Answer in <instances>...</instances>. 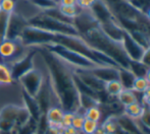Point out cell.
I'll return each mask as SVG.
<instances>
[{
	"instance_id": "cell-1",
	"label": "cell",
	"mask_w": 150,
	"mask_h": 134,
	"mask_svg": "<svg viewBox=\"0 0 150 134\" xmlns=\"http://www.w3.org/2000/svg\"><path fill=\"white\" fill-rule=\"evenodd\" d=\"M82 38L92 49L97 50L110 58L120 68L129 69L131 59L127 55L122 43L108 37L101 30L99 24L91 29L89 32L82 36Z\"/></svg>"
},
{
	"instance_id": "cell-2",
	"label": "cell",
	"mask_w": 150,
	"mask_h": 134,
	"mask_svg": "<svg viewBox=\"0 0 150 134\" xmlns=\"http://www.w3.org/2000/svg\"><path fill=\"white\" fill-rule=\"evenodd\" d=\"M56 34L50 33L43 29L34 26H28L23 31L20 40L27 48L31 47H50L53 45Z\"/></svg>"
},
{
	"instance_id": "cell-3",
	"label": "cell",
	"mask_w": 150,
	"mask_h": 134,
	"mask_svg": "<svg viewBox=\"0 0 150 134\" xmlns=\"http://www.w3.org/2000/svg\"><path fill=\"white\" fill-rule=\"evenodd\" d=\"M30 26L37 27V28L43 29L50 33L53 34H61V35H79L77 30L73 24H67L60 22L56 20L49 17L48 15L44 14L43 12L39 13L37 16L28 22ZM80 36V35H79Z\"/></svg>"
},
{
	"instance_id": "cell-4",
	"label": "cell",
	"mask_w": 150,
	"mask_h": 134,
	"mask_svg": "<svg viewBox=\"0 0 150 134\" xmlns=\"http://www.w3.org/2000/svg\"><path fill=\"white\" fill-rule=\"evenodd\" d=\"M44 77V70L40 69L39 67H36L34 64V67L26 72L24 75L18 78V81L22 84L25 93L31 97L35 98L41 87L42 81Z\"/></svg>"
},
{
	"instance_id": "cell-5",
	"label": "cell",
	"mask_w": 150,
	"mask_h": 134,
	"mask_svg": "<svg viewBox=\"0 0 150 134\" xmlns=\"http://www.w3.org/2000/svg\"><path fill=\"white\" fill-rule=\"evenodd\" d=\"M73 24L76 30H77L78 34L82 37L87 32H89L91 29L98 26V22L94 17L92 12L90 11V9H81L79 13H78V15L74 18Z\"/></svg>"
},
{
	"instance_id": "cell-6",
	"label": "cell",
	"mask_w": 150,
	"mask_h": 134,
	"mask_svg": "<svg viewBox=\"0 0 150 134\" xmlns=\"http://www.w3.org/2000/svg\"><path fill=\"white\" fill-rule=\"evenodd\" d=\"M27 26H28V22L25 18H23L16 12L11 13L9 15V20H8L6 39L18 40Z\"/></svg>"
},
{
	"instance_id": "cell-7",
	"label": "cell",
	"mask_w": 150,
	"mask_h": 134,
	"mask_svg": "<svg viewBox=\"0 0 150 134\" xmlns=\"http://www.w3.org/2000/svg\"><path fill=\"white\" fill-rule=\"evenodd\" d=\"M122 46L126 51L128 57L132 61H140L143 53L145 51V48H143L141 45H139L134 39L130 36V34L125 31L124 37L122 40Z\"/></svg>"
},
{
	"instance_id": "cell-8",
	"label": "cell",
	"mask_w": 150,
	"mask_h": 134,
	"mask_svg": "<svg viewBox=\"0 0 150 134\" xmlns=\"http://www.w3.org/2000/svg\"><path fill=\"white\" fill-rule=\"evenodd\" d=\"M14 1H16L14 12L25 18L27 22H30L42 12V10L32 0H14Z\"/></svg>"
},
{
	"instance_id": "cell-9",
	"label": "cell",
	"mask_w": 150,
	"mask_h": 134,
	"mask_svg": "<svg viewBox=\"0 0 150 134\" xmlns=\"http://www.w3.org/2000/svg\"><path fill=\"white\" fill-rule=\"evenodd\" d=\"M90 71L103 82L115 80L120 77V68L115 66H98L90 69Z\"/></svg>"
},
{
	"instance_id": "cell-10",
	"label": "cell",
	"mask_w": 150,
	"mask_h": 134,
	"mask_svg": "<svg viewBox=\"0 0 150 134\" xmlns=\"http://www.w3.org/2000/svg\"><path fill=\"white\" fill-rule=\"evenodd\" d=\"M90 11L92 12L94 17L96 18V20L98 22V24H105V22H109V20L115 18V16L112 15V13H111V11L109 10V8L107 7L102 1H100V0H97V1L93 4L92 7L90 8Z\"/></svg>"
},
{
	"instance_id": "cell-11",
	"label": "cell",
	"mask_w": 150,
	"mask_h": 134,
	"mask_svg": "<svg viewBox=\"0 0 150 134\" xmlns=\"http://www.w3.org/2000/svg\"><path fill=\"white\" fill-rule=\"evenodd\" d=\"M64 110L60 106H52L46 111V122L49 126L60 128Z\"/></svg>"
},
{
	"instance_id": "cell-12",
	"label": "cell",
	"mask_w": 150,
	"mask_h": 134,
	"mask_svg": "<svg viewBox=\"0 0 150 134\" xmlns=\"http://www.w3.org/2000/svg\"><path fill=\"white\" fill-rule=\"evenodd\" d=\"M147 107L144 104L138 100L136 103H133V104L129 105V106L124 107V111H122V114L126 115L127 117L131 119H134V120H139L141 119V117L143 116L145 110H146Z\"/></svg>"
},
{
	"instance_id": "cell-13",
	"label": "cell",
	"mask_w": 150,
	"mask_h": 134,
	"mask_svg": "<svg viewBox=\"0 0 150 134\" xmlns=\"http://www.w3.org/2000/svg\"><path fill=\"white\" fill-rule=\"evenodd\" d=\"M101 129L103 130L104 134H117L119 132V123H117V115L111 114L103 121L100 125Z\"/></svg>"
},
{
	"instance_id": "cell-14",
	"label": "cell",
	"mask_w": 150,
	"mask_h": 134,
	"mask_svg": "<svg viewBox=\"0 0 150 134\" xmlns=\"http://www.w3.org/2000/svg\"><path fill=\"white\" fill-rule=\"evenodd\" d=\"M117 100L120 102V104L122 107L129 106V105L133 104V103L138 102L139 98H138V94H136L134 91L132 89H124L122 91L117 97Z\"/></svg>"
},
{
	"instance_id": "cell-15",
	"label": "cell",
	"mask_w": 150,
	"mask_h": 134,
	"mask_svg": "<svg viewBox=\"0 0 150 134\" xmlns=\"http://www.w3.org/2000/svg\"><path fill=\"white\" fill-rule=\"evenodd\" d=\"M122 89H124V87L119 79L104 82V93L110 98H117L122 91Z\"/></svg>"
},
{
	"instance_id": "cell-16",
	"label": "cell",
	"mask_w": 150,
	"mask_h": 134,
	"mask_svg": "<svg viewBox=\"0 0 150 134\" xmlns=\"http://www.w3.org/2000/svg\"><path fill=\"white\" fill-rule=\"evenodd\" d=\"M13 82L14 78L10 67L0 61V85L7 87V85H11Z\"/></svg>"
},
{
	"instance_id": "cell-17",
	"label": "cell",
	"mask_w": 150,
	"mask_h": 134,
	"mask_svg": "<svg viewBox=\"0 0 150 134\" xmlns=\"http://www.w3.org/2000/svg\"><path fill=\"white\" fill-rule=\"evenodd\" d=\"M135 78H136V76L133 74V72L131 70L125 69V68H120L119 80L122 82L124 89H132V85H133V82H134Z\"/></svg>"
},
{
	"instance_id": "cell-18",
	"label": "cell",
	"mask_w": 150,
	"mask_h": 134,
	"mask_svg": "<svg viewBox=\"0 0 150 134\" xmlns=\"http://www.w3.org/2000/svg\"><path fill=\"white\" fill-rule=\"evenodd\" d=\"M84 116L86 119L95 121V122H100L102 119V110H101L100 106H93L90 108L86 109L84 111Z\"/></svg>"
},
{
	"instance_id": "cell-19",
	"label": "cell",
	"mask_w": 150,
	"mask_h": 134,
	"mask_svg": "<svg viewBox=\"0 0 150 134\" xmlns=\"http://www.w3.org/2000/svg\"><path fill=\"white\" fill-rule=\"evenodd\" d=\"M150 84L149 82L147 81L146 77L143 76V77H136L133 82L132 85V91H134L136 94H144L147 89H149Z\"/></svg>"
},
{
	"instance_id": "cell-20",
	"label": "cell",
	"mask_w": 150,
	"mask_h": 134,
	"mask_svg": "<svg viewBox=\"0 0 150 134\" xmlns=\"http://www.w3.org/2000/svg\"><path fill=\"white\" fill-rule=\"evenodd\" d=\"M129 70L132 71L133 74L136 77H143L146 75L148 68L145 65H143L140 61H132L131 60L130 65H129Z\"/></svg>"
},
{
	"instance_id": "cell-21",
	"label": "cell",
	"mask_w": 150,
	"mask_h": 134,
	"mask_svg": "<svg viewBox=\"0 0 150 134\" xmlns=\"http://www.w3.org/2000/svg\"><path fill=\"white\" fill-rule=\"evenodd\" d=\"M10 14L0 10V43L6 39V32H7L8 20Z\"/></svg>"
},
{
	"instance_id": "cell-22",
	"label": "cell",
	"mask_w": 150,
	"mask_h": 134,
	"mask_svg": "<svg viewBox=\"0 0 150 134\" xmlns=\"http://www.w3.org/2000/svg\"><path fill=\"white\" fill-rule=\"evenodd\" d=\"M58 9L65 17L71 18V20H74L76 16L78 15V13L80 12L81 8L78 5L75 6H64V5H58Z\"/></svg>"
},
{
	"instance_id": "cell-23",
	"label": "cell",
	"mask_w": 150,
	"mask_h": 134,
	"mask_svg": "<svg viewBox=\"0 0 150 134\" xmlns=\"http://www.w3.org/2000/svg\"><path fill=\"white\" fill-rule=\"evenodd\" d=\"M99 123L95 122V121L89 120V119H86L84 121L83 127L81 129V133L82 134H94L96 132V130L99 127Z\"/></svg>"
},
{
	"instance_id": "cell-24",
	"label": "cell",
	"mask_w": 150,
	"mask_h": 134,
	"mask_svg": "<svg viewBox=\"0 0 150 134\" xmlns=\"http://www.w3.org/2000/svg\"><path fill=\"white\" fill-rule=\"evenodd\" d=\"M129 1L137 10H139L143 14L150 7V0H129Z\"/></svg>"
},
{
	"instance_id": "cell-25",
	"label": "cell",
	"mask_w": 150,
	"mask_h": 134,
	"mask_svg": "<svg viewBox=\"0 0 150 134\" xmlns=\"http://www.w3.org/2000/svg\"><path fill=\"white\" fill-rule=\"evenodd\" d=\"M84 121H85L84 112L81 113L80 111H78V112H75L73 121H71V126H73L75 129H77V130L81 131L82 127H83V124H84Z\"/></svg>"
},
{
	"instance_id": "cell-26",
	"label": "cell",
	"mask_w": 150,
	"mask_h": 134,
	"mask_svg": "<svg viewBox=\"0 0 150 134\" xmlns=\"http://www.w3.org/2000/svg\"><path fill=\"white\" fill-rule=\"evenodd\" d=\"M16 9V1L14 0H1L0 1V10L5 13L11 14Z\"/></svg>"
},
{
	"instance_id": "cell-27",
	"label": "cell",
	"mask_w": 150,
	"mask_h": 134,
	"mask_svg": "<svg viewBox=\"0 0 150 134\" xmlns=\"http://www.w3.org/2000/svg\"><path fill=\"white\" fill-rule=\"evenodd\" d=\"M74 115H75V112H71V111H64V114H63L62 121H61V125H60L61 129L71 126V121H73Z\"/></svg>"
},
{
	"instance_id": "cell-28",
	"label": "cell",
	"mask_w": 150,
	"mask_h": 134,
	"mask_svg": "<svg viewBox=\"0 0 150 134\" xmlns=\"http://www.w3.org/2000/svg\"><path fill=\"white\" fill-rule=\"evenodd\" d=\"M97 0H77V5L79 6L81 9L88 10L92 7V5Z\"/></svg>"
},
{
	"instance_id": "cell-29",
	"label": "cell",
	"mask_w": 150,
	"mask_h": 134,
	"mask_svg": "<svg viewBox=\"0 0 150 134\" xmlns=\"http://www.w3.org/2000/svg\"><path fill=\"white\" fill-rule=\"evenodd\" d=\"M140 62L147 67V68H150V46L148 48H146L143 53L142 57L140 59Z\"/></svg>"
},
{
	"instance_id": "cell-30",
	"label": "cell",
	"mask_w": 150,
	"mask_h": 134,
	"mask_svg": "<svg viewBox=\"0 0 150 134\" xmlns=\"http://www.w3.org/2000/svg\"><path fill=\"white\" fill-rule=\"evenodd\" d=\"M142 95H143L142 99L140 100V102L142 103V104H144L146 107L150 108V87L144 94H142Z\"/></svg>"
},
{
	"instance_id": "cell-31",
	"label": "cell",
	"mask_w": 150,
	"mask_h": 134,
	"mask_svg": "<svg viewBox=\"0 0 150 134\" xmlns=\"http://www.w3.org/2000/svg\"><path fill=\"white\" fill-rule=\"evenodd\" d=\"M61 134H81V131L75 129L73 126H69L61 129Z\"/></svg>"
},
{
	"instance_id": "cell-32",
	"label": "cell",
	"mask_w": 150,
	"mask_h": 134,
	"mask_svg": "<svg viewBox=\"0 0 150 134\" xmlns=\"http://www.w3.org/2000/svg\"><path fill=\"white\" fill-rule=\"evenodd\" d=\"M45 134H61V129L54 126H49L48 125L47 129L45 131Z\"/></svg>"
},
{
	"instance_id": "cell-33",
	"label": "cell",
	"mask_w": 150,
	"mask_h": 134,
	"mask_svg": "<svg viewBox=\"0 0 150 134\" xmlns=\"http://www.w3.org/2000/svg\"><path fill=\"white\" fill-rule=\"evenodd\" d=\"M58 5L75 6L77 5V0H58Z\"/></svg>"
},
{
	"instance_id": "cell-34",
	"label": "cell",
	"mask_w": 150,
	"mask_h": 134,
	"mask_svg": "<svg viewBox=\"0 0 150 134\" xmlns=\"http://www.w3.org/2000/svg\"><path fill=\"white\" fill-rule=\"evenodd\" d=\"M144 15L146 16L147 20H148L149 22H150V7L148 8V9L146 10V12H145V13H144Z\"/></svg>"
},
{
	"instance_id": "cell-35",
	"label": "cell",
	"mask_w": 150,
	"mask_h": 134,
	"mask_svg": "<svg viewBox=\"0 0 150 134\" xmlns=\"http://www.w3.org/2000/svg\"><path fill=\"white\" fill-rule=\"evenodd\" d=\"M145 77H146L147 81H148L150 84V68H148V70H147V73H146V75H145Z\"/></svg>"
},
{
	"instance_id": "cell-36",
	"label": "cell",
	"mask_w": 150,
	"mask_h": 134,
	"mask_svg": "<svg viewBox=\"0 0 150 134\" xmlns=\"http://www.w3.org/2000/svg\"><path fill=\"white\" fill-rule=\"evenodd\" d=\"M53 1H56V2H57V3H58V0H53Z\"/></svg>"
}]
</instances>
